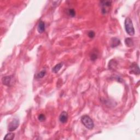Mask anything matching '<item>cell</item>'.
I'll return each instance as SVG.
<instances>
[{
    "instance_id": "cell-14",
    "label": "cell",
    "mask_w": 140,
    "mask_h": 140,
    "mask_svg": "<svg viewBox=\"0 0 140 140\" xmlns=\"http://www.w3.org/2000/svg\"><path fill=\"white\" fill-rule=\"evenodd\" d=\"M15 137V134L13 133H8L5 137H4V140H11L14 139Z\"/></svg>"
},
{
    "instance_id": "cell-8",
    "label": "cell",
    "mask_w": 140,
    "mask_h": 140,
    "mask_svg": "<svg viewBox=\"0 0 140 140\" xmlns=\"http://www.w3.org/2000/svg\"><path fill=\"white\" fill-rule=\"evenodd\" d=\"M120 41L118 38L116 37H113L111 39V46L112 48H114L120 45Z\"/></svg>"
},
{
    "instance_id": "cell-6",
    "label": "cell",
    "mask_w": 140,
    "mask_h": 140,
    "mask_svg": "<svg viewBox=\"0 0 140 140\" xmlns=\"http://www.w3.org/2000/svg\"><path fill=\"white\" fill-rule=\"evenodd\" d=\"M130 73L136 75L140 74V68L138 65L136 63H133L130 67Z\"/></svg>"
},
{
    "instance_id": "cell-9",
    "label": "cell",
    "mask_w": 140,
    "mask_h": 140,
    "mask_svg": "<svg viewBox=\"0 0 140 140\" xmlns=\"http://www.w3.org/2000/svg\"><path fill=\"white\" fill-rule=\"evenodd\" d=\"M37 30L38 32L40 34L43 33V32L45 31V23L43 21H41L38 24V25L37 27Z\"/></svg>"
},
{
    "instance_id": "cell-12",
    "label": "cell",
    "mask_w": 140,
    "mask_h": 140,
    "mask_svg": "<svg viewBox=\"0 0 140 140\" xmlns=\"http://www.w3.org/2000/svg\"><path fill=\"white\" fill-rule=\"evenodd\" d=\"M117 64L116 61H114V60H112L109 62L108 68L110 70H114L117 67Z\"/></svg>"
},
{
    "instance_id": "cell-11",
    "label": "cell",
    "mask_w": 140,
    "mask_h": 140,
    "mask_svg": "<svg viewBox=\"0 0 140 140\" xmlns=\"http://www.w3.org/2000/svg\"><path fill=\"white\" fill-rule=\"evenodd\" d=\"M125 43L128 47H131L134 45L133 40L130 38H126L125 39Z\"/></svg>"
},
{
    "instance_id": "cell-18",
    "label": "cell",
    "mask_w": 140,
    "mask_h": 140,
    "mask_svg": "<svg viewBox=\"0 0 140 140\" xmlns=\"http://www.w3.org/2000/svg\"><path fill=\"white\" fill-rule=\"evenodd\" d=\"M95 32L93 31H89V33H88V36H89L90 38H93L95 37Z\"/></svg>"
},
{
    "instance_id": "cell-17",
    "label": "cell",
    "mask_w": 140,
    "mask_h": 140,
    "mask_svg": "<svg viewBox=\"0 0 140 140\" xmlns=\"http://www.w3.org/2000/svg\"><path fill=\"white\" fill-rule=\"evenodd\" d=\"M38 119L40 122H43L45 120V114H41L38 116Z\"/></svg>"
},
{
    "instance_id": "cell-5",
    "label": "cell",
    "mask_w": 140,
    "mask_h": 140,
    "mask_svg": "<svg viewBox=\"0 0 140 140\" xmlns=\"http://www.w3.org/2000/svg\"><path fill=\"white\" fill-rule=\"evenodd\" d=\"M19 125V120L18 119H14L10 122V123L8 125V130L9 131L11 132L14 131L16 130Z\"/></svg>"
},
{
    "instance_id": "cell-7",
    "label": "cell",
    "mask_w": 140,
    "mask_h": 140,
    "mask_svg": "<svg viewBox=\"0 0 140 140\" xmlns=\"http://www.w3.org/2000/svg\"><path fill=\"white\" fill-rule=\"evenodd\" d=\"M68 118V113L65 111H63L61 112L60 116H59V120L62 124H65L67 122Z\"/></svg>"
},
{
    "instance_id": "cell-13",
    "label": "cell",
    "mask_w": 140,
    "mask_h": 140,
    "mask_svg": "<svg viewBox=\"0 0 140 140\" xmlns=\"http://www.w3.org/2000/svg\"><path fill=\"white\" fill-rule=\"evenodd\" d=\"M67 14L71 17H74L76 15V11L73 8L68 9L67 11Z\"/></svg>"
},
{
    "instance_id": "cell-15",
    "label": "cell",
    "mask_w": 140,
    "mask_h": 140,
    "mask_svg": "<svg viewBox=\"0 0 140 140\" xmlns=\"http://www.w3.org/2000/svg\"><path fill=\"white\" fill-rule=\"evenodd\" d=\"M98 57V53L96 52V51H93L90 54V59L91 61H95L97 59Z\"/></svg>"
},
{
    "instance_id": "cell-1",
    "label": "cell",
    "mask_w": 140,
    "mask_h": 140,
    "mask_svg": "<svg viewBox=\"0 0 140 140\" xmlns=\"http://www.w3.org/2000/svg\"><path fill=\"white\" fill-rule=\"evenodd\" d=\"M124 25H125L126 33L129 35L134 36L135 34V29H134L133 22H132L131 19L129 17H127L125 19V22H124Z\"/></svg>"
},
{
    "instance_id": "cell-16",
    "label": "cell",
    "mask_w": 140,
    "mask_h": 140,
    "mask_svg": "<svg viewBox=\"0 0 140 140\" xmlns=\"http://www.w3.org/2000/svg\"><path fill=\"white\" fill-rule=\"evenodd\" d=\"M46 74V71L45 70H43V71L40 72L39 73L37 74V78H42Z\"/></svg>"
},
{
    "instance_id": "cell-4",
    "label": "cell",
    "mask_w": 140,
    "mask_h": 140,
    "mask_svg": "<svg viewBox=\"0 0 140 140\" xmlns=\"http://www.w3.org/2000/svg\"><path fill=\"white\" fill-rule=\"evenodd\" d=\"M2 82L3 85H6L7 87H11L14 84L15 80L13 76H5L2 79Z\"/></svg>"
},
{
    "instance_id": "cell-10",
    "label": "cell",
    "mask_w": 140,
    "mask_h": 140,
    "mask_svg": "<svg viewBox=\"0 0 140 140\" xmlns=\"http://www.w3.org/2000/svg\"><path fill=\"white\" fill-rule=\"evenodd\" d=\"M62 65H63L62 63H59V64L56 65L52 68V72L55 73H57L59 71H60V68L62 67Z\"/></svg>"
},
{
    "instance_id": "cell-3",
    "label": "cell",
    "mask_w": 140,
    "mask_h": 140,
    "mask_svg": "<svg viewBox=\"0 0 140 140\" xmlns=\"http://www.w3.org/2000/svg\"><path fill=\"white\" fill-rule=\"evenodd\" d=\"M112 2L111 1H101L100 5L101 7V12L103 14H106L110 11Z\"/></svg>"
},
{
    "instance_id": "cell-2",
    "label": "cell",
    "mask_w": 140,
    "mask_h": 140,
    "mask_svg": "<svg viewBox=\"0 0 140 140\" xmlns=\"http://www.w3.org/2000/svg\"><path fill=\"white\" fill-rule=\"evenodd\" d=\"M81 122L83 125L88 129L92 130L94 127V123L93 120L88 115H84L82 117Z\"/></svg>"
}]
</instances>
